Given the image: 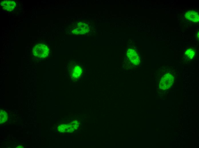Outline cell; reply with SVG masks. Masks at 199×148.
I'll use <instances>...</instances> for the list:
<instances>
[{
	"instance_id": "cell-4",
	"label": "cell",
	"mask_w": 199,
	"mask_h": 148,
	"mask_svg": "<svg viewBox=\"0 0 199 148\" xmlns=\"http://www.w3.org/2000/svg\"><path fill=\"white\" fill-rule=\"evenodd\" d=\"M16 4L13 1L5 0L2 1L1 3V5L4 10L7 11H11L15 8Z\"/></svg>"
},
{
	"instance_id": "cell-2",
	"label": "cell",
	"mask_w": 199,
	"mask_h": 148,
	"mask_svg": "<svg viewBox=\"0 0 199 148\" xmlns=\"http://www.w3.org/2000/svg\"><path fill=\"white\" fill-rule=\"evenodd\" d=\"M173 81L174 78L172 75L170 73L166 74L161 79L160 86L161 88H168L172 85Z\"/></svg>"
},
{
	"instance_id": "cell-1",
	"label": "cell",
	"mask_w": 199,
	"mask_h": 148,
	"mask_svg": "<svg viewBox=\"0 0 199 148\" xmlns=\"http://www.w3.org/2000/svg\"><path fill=\"white\" fill-rule=\"evenodd\" d=\"M49 50L48 47L44 44H39L33 48L32 53L35 57L44 58L48 56Z\"/></svg>"
},
{
	"instance_id": "cell-5",
	"label": "cell",
	"mask_w": 199,
	"mask_h": 148,
	"mask_svg": "<svg viewBox=\"0 0 199 148\" xmlns=\"http://www.w3.org/2000/svg\"><path fill=\"white\" fill-rule=\"evenodd\" d=\"M185 16L186 19L192 22H198L199 21V14L195 11H188L185 14Z\"/></svg>"
},
{
	"instance_id": "cell-7",
	"label": "cell",
	"mask_w": 199,
	"mask_h": 148,
	"mask_svg": "<svg viewBox=\"0 0 199 148\" xmlns=\"http://www.w3.org/2000/svg\"><path fill=\"white\" fill-rule=\"evenodd\" d=\"M8 119V115L7 113L3 110L0 111V123L3 124L6 122Z\"/></svg>"
},
{
	"instance_id": "cell-3",
	"label": "cell",
	"mask_w": 199,
	"mask_h": 148,
	"mask_svg": "<svg viewBox=\"0 0 199 148\" xmlns=\"http://www.w3.org/2000/svg\"><path fill=\"white\" fill-rule=\"evenodd\" d=\"M126 55L129 60L133 64L137 65L140 62L139 58L137 52L134 50L129 49Z\"/></svg>"
},
{
	"instance_id": "cell-6",
	"label": "cell",
	"mask_w": 199,
	"mask_h": 148,
	"mask_svg": "<svg viewBox=\"0 0 199 148\" xmlns=\"http://www.w3.org/2000/svg\"><path fill=\"white\" fill-rule=\"evenodd\" d=\"M82 72V69L79 66L76 65L71 71V76L74 78H77L80 76Z\"/></svg>"
},
{
	"instance_id": "cell-8",
	"label": "cell",
	"mask_w": 199,
	"mask_h": 148,
	"mask_svg": "<svg viewBox=\"0 0 199 148\" xmlns=\"http://www.w3.org/2000/svg\"><path fill=\"white\" fill-rule=\"evenodd\" d=\"M185 54L190 58H192L195 54V52L192 49H188L186 52Z\"/></svg>"
}]
</instances>
